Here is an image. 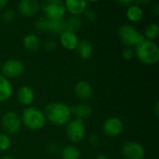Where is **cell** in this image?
Here are the masks:
<instances>
[{
    "label": "cell",
    "mask_w": 159,
    "mask_h": 159,
    "mask_svg": "<svg viewBox=\"0 0 159 159\" xmlns=\"http://www.w3.org/2000/svg\"><path fill=\"white\" fill-rule=\"evenodd\" d=\"M154 114H155V116L157 118L159 117V102H156V105H155V108H154Z\"/></svg>",
    "instance_id": "obj_32"
},
{
    "label": "cell",
    "mask_w": 159,
    "mask_h": 159,
    "mask_svg": "<svg viewBox=\"0 0 159 159\" xmlns=\"http://www.w3.org/2000/svg\"><path fill=\"white\" fill-rule=\"evenodd\" d=\"M21 124L30 130H39L46 125V117L44 112L37 107L29 106L26 107L20 116Z\"/></svg>",
    "instance_id": "obj_3"
},
{
    "label": "cell",
    "mask_w": 159,
    "mask_h": 159,
    "mask_svg": "<svg viewBox=\"0 0 159 159\" xmlns=\"http://www.w3.org/2000/svg\"><path fill=\"white\" fill-rule=\"evenodd\" d=\"M135 56L138 60L146 65H153L159 61V48L157 45L146 39H143L137 47H135Z\"/></svg>",
    "instance_id": "obj_2"
},
{
    "label": "cell",
    "mask_w": 159,
    "mask_h": 159,
    "mask_svg": "<svg viewBox=\"0 0 159 159\" xmlns=\"http://www.w3.org/2000/svg\"><path fill=\"white\" fill-rule=\"evenodd\" d=\"M83 25L82 20L79 16H70L65 20H63L64 31L75 34L78 32Z\"/></svg>",
    "instance_id": "obj_22"
},
{
    "label": "cell",
    "mask_w": 159,
    "mask_h": 159,
    "mask_svg": "<svg viewBox=\"0 0 159 159\" xmlns=\"http://www.w3.org/2000/svg\"><path fill=\"white\" fill-rule=\"evenodd\" d=\"M75 50H76V53L78 54V56L82 60H89L91 57L92 52H93L92 44L87 39L79 40Z\"/></svg>",
    "instance_id": "obj_19"
},
{
    "label": "cell",
    "mask_w": 159,
    "mask_h": 159,
    "mask_svg": "<svg viewBox=\"0 0 159 159\" xmlns=\"http://www.w3.org/2000/svg\"><path fill=\"white\" fill-rule=\"evenodd\" d=\"M126 17L129 20L132 22H139L143 17V10L141 6L133 3L132 5L127 7Z\"/></svg>",
    "instance_id": "obj_21"
},
{
    "label": "cell",
    "mask_w": 159,
    "mask_h": 159,
    "mask_svg": "<svg viewBox=\"0 0 159 159\" xmlns=\"http://www.w3.org/2000/svg\"><path fill=\"white\" fill-rule=\"evenodd\" d=\"M0 70H1V64H0Z\"/></svg>",
    "instance_id": "obj_37"
},
{
    "label": "cell",
    "mask_w": 159,
    "mask_h": 159,
    "mask_svg": "<svg viewBox=\"0 0 159 159\" xmlns=\"http://www.w3.org/2000/svg\"><path fill=\"white\" fill-rule=\"evenodd\" d=\"M118 4H120L122 6H127V7H128L133 4V1H118Z\"/></svg>",
    "instance_id": "obj_33"
},
{
    "label": "cell",
    "mask_w": 159,
    "mask_h": 159,
    "mask_svg": "<svg viewBox=\"0 0 159 159\" xmlns=\"http://www.w3.org/2000/svg\"><path fill=\"white\" fill-rule=\"evenodd\" d=\"M151 12L155 15V16H157L159 14V5L158 4H155L152 7V10Z\"/></svg>",
    "instance_id": "obj_31"
},
{
    "label": "cell",
    "mask_w": 159,
    "mask_h": 159,
    "mask_svg": "<svg viewBox=\"0 0 159 159\" xmlns=\"http://www.w3.org/2000/svg\"><path fill=\"white\" fill-rule=\"evenodd\" d=\"M22 45L30 52H36L42 46L41 40L35 34H28L22 39Z\"/></svg>",
    "instance_id": "obj_18"
},
{
    "label": "cell",
    "mask_w": 159,
    "mask_h": 159,
    "mask_svg": "<svg viewBox=\"0 0 159 159\" xmlns=\"http://www.w3.org/2000/svg\"><path fill=\"white\" fill-rule=\"evenodd\" d=\"M34 26L37 30L42 32H48L51 34H61L63 31V20H50L46 17H41L37 19L34 22Z\"/></svg>",
    "instance_id": "obj_8"
},
{
    "label": "cell",
    "mask_w": 159,
    "mask_h": 159,
    "mask_svg": "<svg viewBox=\"0 0 159 159\" xmlns=\"http://www.w3.org/2000/svg\"><path fill=\"white\" fill-rule=\"evenodd\" d=\"M122 57L126 61H130L135 57V50L132 48H125L122 52Z\"/></svg>",
    "instance_id": "obj_27"
},
{
    "label": "cell",
    "mask_w": 159,
    "mask_h": 159,
    "mask_svg": "<svg viewBox=\"0 0 159 159\" xmlns=\"http://www.w3.org/2000/svg\"><path fill=\"white\" fill-rule=\"evenodd\" d=\"M1 159H14L12 157H10V156H6V157H3Z\"/></svg>",
    "instance_id": "obj_36"
},
{
    "label": "cell",
    "mask_w": 159,
    "mask_h": 159,
    "mask_svg": "<svg viewBox=\"0 0 159 159\" xmlns=\"http://www.w3.org/2000/svg\"><path fill=\"white\" fill-rule=\"evenodd\" d=\"M117 35L120 42L126 48H135L143 39V34L140 33L135 27L129 24H124L117 30Z\"/></svg>",
    "instance_id": "obj_4"
},
{
    "label": "cell",
    "mask_w": 159,
    "mask_h": 159,
    "mask_svg": "<svg viewBox=\"0 0 159 159\" xmlns=\"http://www.w3.org/2000/svg\"><path fill=\"white\" fill-rule=\"evenodd\" d=\"M66 11L71 16H80L85 13L88 8V2L85 0H66L64 2Z\"/></svg>",
    "instance_id": "obj_14"
},
{
    "label": "cell",
    "mask_w": 159,
    "mask_h": 159,
    "mask_svg": "<svg viewBox=\"0 0 159 159\" xmlns=\"http://www.w3.org/2000/svg\"><path fill=\"white\" fill-rule=\"evenodd\" d=\"M40 8L45 13L46 18L61 20L66 13L64 2L61 0H46L40 4Z\"/></svg>",
    "instance_id": "obj_5"
},
{
    "label": "cell",
    "mask_w": 159,
    "mask_h": 159,
    "mask_svg": "<svg viewBox=\"0 0 159 159\" xmlns=\"http://www.w3.org/2000/svg\"><path fill=\"white\" fill-rule=\"evenodd\" d=\"M89 143L90 144V146L92 147H98L100 144V139L99 136L95 133H92L89 135Z\"/></svg>",
    "instance_id": "obj_29"
},
{
    "label": "cell",
    "mask_w": 159,
    "mask_h": 159,
    "mask_svg": "<svg viewBox=\"0 0 159 159\" xmlns=\"http://www.w3.org/2000/svg\"><path fill=\"white\" fill-rule=\"evenodd\" d=\"M124 129V124L122 120L117 116L108 117L102 125V131L107 137H117Z\"/></svg>",
    "instance_id": "obj_11"
},
{
    "label": "cell",
    "mask_w": 159,
    "mask_h": 159,
    "mask_svg": "<svg viewBox=\"0 0 159 159\" xmlns=\"http://www.w3.org/2000/svg\"><path fill=\"white\" fill-rule=\"evenodd\" d=\"M25 71V65L22 61L16 59L7 60L1 65L2 75L6 78H17L23 75Z\"/></svg>",
    "instance_id": "obj_7"
},
{
    "label": "cell",
    "mask_w": 159,
    "mask_h": 159,
    "mask_svg": "<svg viewBox=\"0 0 159 159\" xmlns=\"http://www.w3.org/2000/svg\"><path fill=\"white\" fill-rule=\"evenodd\" d=\"M11 145V139L6 133H0V152L7 151Z\"/></svg>",
    "instance_id": "obj_25"
},
{
    "label": "cell",
    "mask_w": 159,
    "mask_h": 159,
    "mask_svg": "<svg viewBox=\"0 0 159 159\" xmlns=\"http://www.w3.org/2000/svg\"><path fill=\"white\" fill-rule=\"evenodd\" d=\"M71 108V114L72 116L75 117V119H78L84 122V120L88 119L92 115V108L85 103H79L75 104Z\"/></svg>",
    "instance_id": "obj_17"
},
{
    "label": "cell",
    "mask_w": 159,
    "mask_h": 159,
    "mask_svg": "<svg viewBox=\"0 0 159 159\" xmlns=\"http://www.w3.org/2000/svg\"><path fill=\"white\" fill-rule=\"evenodd\" d=\"M96 159H109L107 157V156L106 155H104V154H100V155H98L97 157H96Z\"/></svg>",
    "instance_id": "obj_35"
},
{
    "label": "cell",
    "mask_w": 159,
    "mask_h": 159,
    "mask_svg": "<svg viewBox=\"0 0 159 159\" xmlns=\"http://www.w3.org/2000/svg\"><path fill=\"white\" fill-rule=\"evenodd\" d=\"M17 7L20 14L26 18L34 17L40 10V4L36 0H21Z\"/></svg>",
    "instance_id": "obj_12"
},
{
    "label": "cell",
    "mask_w": 159,
    "mask_h": 159,
    "mask_svg": "<svg viewBox=\"0 0 159 159\" xmlns=\"http://www.w3.org/2000/svg\"><path fill=\"white\" fill-rule=\"evenodd\" d=\"M86 133L84 122L78 119H72L66 125V135L67 138L74 143H80Z\"/></svg>",
    "instance_id": "obj_9"
},
{
    "label": "cell",
    "mask_w": 159,
    "mask_h": 159,
    "mask_svg": "<svg viewBox=\"0 0 159 159\" xmlns=\"http://www.w3.org/2000/svg\"><path fill=\"white\" fill-rule=\"evenodd\" d=\"M15 18H16V13L12 9H6L2 14V20L7 23L12 22L15 20Z\"/></svg>",
    "instance_id": "obj_26"
},
{
    "label": "cell",
    "mask_w": 159,
    "mask_h": 159,
    "mask_svg": "<svg viewBox=\"0 0 159 159\" xmlns=\"http://www.w3.org/2000/svg\"><path fill=\"white\" fill-rule=\"evenodd\" d=\"M84 14L86 15V18H87L89 20H90V21H94V20L97 19V13H96V11L93 10V9H88V8H87V10L85 11Z\"/></svg>",
    "instance_id": "obj_30"
},
{
    "label": "cell",
    "mask_w": 159,
    "mask_h": 159,
    "mask_svg": "<svg viewBox=\"0 0 159 159\" xmlns=\"http://www.w3.org/2000/svg\"><path fill=\"white\" fill-rule=\"evenodd\" d=\"M7 4H8V1L7 0H0V10L4 9L7 7Z\"/></svg>",
    "instance_id": "obj_34"
},
{
    "label": "cell",
    "mask_w": 159,
    "mask_h": 159,
    "mask_svg": "<svg viewBox=\"0 0 159 159\" xmlns=\"http://www.w3.org/2000/svg\"><path fill=\"white\" fill-rule=\"evenodd\" d=\"M74 91H75V97L81 102L89 101L93 94L92 86L88 81H85V80H81L77 82L75 86Z\"/></svg>",
    "instance_id": "obj_13"
},
{
    "label": "cell",
    "mask_w": 159,
    "mask_h": 159,
    "mask_svg": "<svg viewBox=\"0 0 159 159\" xmlns=\"http://www.w3.org/2000/svg\"><path fill=\"white\" fill-rule=\"evenodd\" d=\"M43 112L46 120H48L51 125L56 127L67 125L72 118L70 106L61 102H49L46 106L45 111Z\"/></svg>",
    "instance_id": "obj_1"
},
{
    "label": "cell",
    "mask_w": 159,
    "mask_h": 159,
    "mask_svg": "<svg viewBox=\"0 0 159 159\" xmlns=\"http://www.w3.org/2000/svg\"><path fill=\"white\" fill-rule=\"evenodd\" d=\"M59 39H60L61 45L67 50H75L79 42L76 34L67 32V31H63L60 34Z\"/></svg>",
    "instance_id": "obj_16"
},
{
    "label": "cell",
    "mask_w": 159,
    "mask_h": 159,
    "mask_svg": "<svg viewBox=\"0 0 159 159\" xmlns=\"http://www.w3.org/2000/svg\"><path fill=\"white\" fill-rule=\"evenodd\" d=\"M17 99L21 105L29 107L34 101V92L32 88L28 86H22L17 92Z\"/></svg>",
    "instance_id": "obj_15"
},
{
    "label": "cell",
    "mask_w": 159,
    "mask_h": 159,
    "mask_svg": "<svg viewBox=\"0 0 159 159\" xmlns=\"http://www.w3.org/2000/svg\"><path fill=\"white\" fill-rule=\"evenodd\" d=\"M13 93V88L7 78L0 75V102L9 100Z\"/></svg>",
    "instance_id": "obj_20"
},
{
    "label": "cell",
    "mask_w": 159,
    "mask_h": 159,
    "mask_svg": "<svg viewBox=\"0 0 159 159\" xmlns=\"http://www.w3.org/2000/svg\"><path fill=\"white\" fill-rule=\"evenodd\" d=\"M81 153L75 145H66L61 150V159H80Z\"/></svg>",
    "instance_id": "obj_23"
},
{
    "label": "cell",
    "mask_w": 159,
    "mask_h": 159,
    "mask_svg": "<svg viewBox=\"0 0 159 159\" xmlns=\"http://www.w3.org/2000/svg\"><path fill=\"white\" fill-rule=\"evenodd\" d=\"M159 36V25L157 22H151L144 30V39L149 41H155Z\"/></svg>",
    "instance_id": "obj_24"
},
{
    "label": "cell",
    "mask_w": 159,
    "mask_h": 159,
    "mask_svg": "<svg viewBox=\"0 0 159 159\" xmlns=\"http://www.w3.org/2000/svg\"><path fill=\"white\" fill-rule=\"evenodd\" d=\"M20 116L15 111L6 112L1 118V126L7 135H14L18 133L21 128Z\"/></svg>",
    "instance_id": "obj_6"
},
{
    "label": "cell",
    "mask_w": 159,
    "mask_h": 159,
    "mask_svg": "<svg viewBox=\"0 0 159 159\" xmlns=\"http://www.w3.org/2000/svg\"><path fill=\"white\" fill-rule=\"evenodd\" d=\"M121 153L126 159H143L145 150L141 143L129 141L122 145Z\"/></svg>",
    "instance_id": "obj_10"
},
{
    "label": "cell",
    "mask_w": 159,
    "mask_h": 159,
    "mask_svg": "<svg viewBox=\"0 0 159 159\" xmlns=\"http://www.w3.org/2000/svg\"><path fill=\"white\" fill-rule=\"evenodd\" d=\"M43 47H44L45 50H47L48 52H52L57 48V43L54 40H48L44 43Z\"/></svg>",
    "instance_id": "obj_28"
}]
</instances>
